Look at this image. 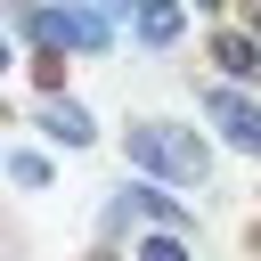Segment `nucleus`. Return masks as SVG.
Returning <instances> with one entry per match:
<instances>
[{
  "label": "nucleus",
  "mask_w": 261,
  "mask_h": 261,
  "mask_svg": "<svg viewBox=\"0 0 261 261\" xmlns=\"http://www.w3.org/2000/svg\"><path fill=\"white\" fill-rule=\"evenodd\" d=\"M179 24H188V8H179V0H139V41H147V49H171V41H179Z\"/></svg>",
  "instance_id": "6"
},
{
  "label": "nucleus",
  "mask_w": 261,
  "mask_h": 261,
  "mask_svg": "<svg viewBox=\"0 0 261 261\" xmlns=\"http://www.w3.org/2000/svg\"><path fill=\"white\" fill-rule=\"evenodd\" d=\"M0 73H8V41H0Z\"/></svg>",
  "instance_id": "11"
},
{
  "label": "nucleus",
  "mask_w": 261,
  "mask_h": 261,
  "mask_svg": "<svg viewBox=\"0 0 261 261\" xmlns=\"http://www.w3.org/2000/svg\"><path fill=\"white\" fill-rule=\"evenodd\" d=\"M130 261H188V245H179V237H163V228H155V237H139V253H130Z\"/></svg>",
  "instance_id": "8"
},
{
  "label": "nucleus",
  "mask_w": 261,
  "mask_h": 261,
  "mask_svg": "<svg viewBox=\"0 0 261 261\" xmlns=\"http://www.w3.org/2000/svg\"><path fill=\"white\" fill-rule=\"evenodd\" d=\"M204 114L228 130V147L261 155V98H245V90H204Z\"/></svg>",
  "instance_id": "3"
},
{
  "label": "nucleus",
  "mask_w": 261,
  "mask_h": 261,
  "mask_svg": "<svg viewBox=\"0 0 261 261\" xmlns=\"http://www.w3.org/2000/svg\"><path fill=\"white\" fill-rule=\"evenodd\" d=\"M212 65H220L228 82H261V41H253V33H220V41H212Z\"/></svg>",
  "instance_id": "4"
},
{
  "label": "nucleus",
  "mask_w": 261,
  "mask_h": 261,
  "mask_svg": "<svg viewBox=\"0 0 261 261\" xmlns=\"http://www.w3.org/2000/svg\"><path fill=\"white\" fill-rule=\"evenodd\" d=\"M24 33H33V41H57V49H98V41H106V24H98L90 8H33Z\"/></svg>",
  "instance_id": "2"
},
{
  "label": "nucleus",
  "mask_w": 261,
  "mask_h": 261,
  "mask_svg": "<svg viewBox=\"0 0 261 261\" xmlns=\"http://www.w3.org/2000/svg\"><path fill=\"white\" fill-rule=\"evenodd\" d=\"M122 147H130L139 171H163V179H204V171H212L204 139H188V130H171V122H130Z\"/></svg>",
  "instance_id": "1"
},
{
  "label": "nucleus",
  "mask_w": 261,
  "mask_h": 261,
  "mask_svg": "<svg viewBox=\"0 0 261 261\" xmlns=\"http://www.w3.org/2000/svg\"><path fill=\"white\" fill-rule=\"evenodd\" d=\"M253 41H261V8H253Z\"/></svg>",
  "instance_id": "10"
},
{
  "label": "nucleus",
  "mask_w": 261,
  "mask_h": 261,
  "mask_svg": "<svg viewBox=\"0 0 261 261\" xmlns=\"http://www.w3.org/2000/svg\"><path fill=\"white\" fill-rule=\"evenodd\" d=\"M130 196H139V204H147V220H155V228H163V237H188V204H179V196H163V188H155V179H139V188H130Z\"/></svg>",
  "instance_id": "7"
},
{
  "label": "nucleus",
  "mask_w": 261,
  "mask_h": 261,
  "mask_svg": "<svg viewBox=\"0 0 261 261\" xmlns=\"http://www.w3.org/2000/svg\"><path fill=\"white\" fill-rule=\"evenodd\" d=\"M98 8H106V16H139V0H98Z\"/></svg>",
  "instance_id": "9"
},
{
  "label": "nucleus",
  "mask_w": 261,
  "mask_h": 261,
  "mask_svg": "<svg viewBox=\"0 0 261 261\" xmlns=\"http://www.w3.org/2000/svg\"><path fill=\"white\" fill-rule=\"evenodd\" d=\"M196 8H220V0H196Z\"/></svg>",
  "instance_id": "12"
},
{
  "label": "nucleus",
  "mask_w": 261,
  "mask_h": 261,
  "mask_svg": "<svg viewBox=\"0 0 261 261\" xmlns=\"http://www.w3.org/2000/svg\"><path fill=\"white\" fill-rule=\"evenodd\" d=\"M41 130H49L57 147H90V139H98V130H90V114H82L73 98H49V106H41Z\"/></svg>",
  "instance_id": "5"
}]
</instances>
